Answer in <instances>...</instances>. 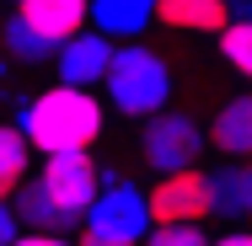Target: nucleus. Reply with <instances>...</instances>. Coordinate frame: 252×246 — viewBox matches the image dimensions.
I'll return each mask as SVG.
<instances>
[{"instance_id": "423d86ee", "label": "nucleus", "mask_w": 252, "mask_h": 246, "mask_svg": "<svg viewBox=\"0 0 252 246\" xmlns=\"http://www.w3.org/2000/svg\"><path fill=\"white\" fill-rule=\"evenodd\" d=\"M151 214H156V225H204V219L215 214V203H209V177H204L199 166H193V171L156 177Z\"/></svg>"}, {"instance_id": "9b49d317", "label": "nucleus", "mask_w": 252, "mask_h": 246, "mask_svg": "<svg viewBox=\"0 0 252 246\" xmlns=\"http://www.w3.org/2000/svg\"><path fill=\"white\" fill-rule=\"evenodd\" d=\"M161 0H92V27L107 38H140L156 22Z\"/></svg>"}, {"instance_id": "20e7f679", "label": "nucleus", "mask_w": 252, "mask_h": 246, "mask_svg": "<svg viewBox=\"0 0 252 246\" xmlns=\"http://www.w3.org/2000/svg\"><path fill=\"white\" fill-rule=\"evenodd\" d=\"M81 230H92V236H102V241L145 246V236L156 230V214H151V193H145L140 182L118 177V171H107V182H102L97 203L86 209V225H81Z\"/></svg>"}, {"instance_id": "dca6fc26", "label": "nucleus", "mask_w": 252, "mask_h": 246, "mask_svg": "<svg viewBox=\"0 0 252 246\" xmlns=\"http://www.w3.org/2000/svg\"><path fill=\"white\" fill-rule=\"evenodd\" d=\"M145 246H215V241L204 236V225H156Z\"/></svg>"}, {"instance_id": "aec40b11", "label": "nucleus", "mask_w": 252, "mask_h": 246, "mask_svg": "<svg viewBox=\"0 0 252 246\" xmlns=\"http://www.w3.org/2000/svg\"><path fill=\"white\" fill-rule=\"evenodd\" d=\"M75 246H124V241H102V236H92V230H81V236H75Z\"/></svg>"}, {"instance_id": "f257e3e1", "label": "nucleus", "mask_w": 252, "mask_h": 246, "mask_svg": "<svg viewBox=\"0 0 252 246\" xmlns=\"http://www.w3.org/2000/svg\"><path fill=\"white\" fill-rule=\"evenodd\" d=\"M102 182H107V171L92 161V150L43 155V166L22 182V193L5 198V203L22 214V225H27V230L70 236V230H81V225H86V209L97 203Z\"/></svg>"}, {"instance_id": "6ab92c4d", "label": "nucleus", "mask_w": 252, "mask_h": 246, "mask_svg": "<svg viewBox=\"0 0 252 246\" xmlns=\"http://www.w3.org/2000/svg\"><path fill=\"white\" fill-rule=\"evenodd\" d=\"M231 22H252V0H231Z\"/></svg>"}, {"instance_id": "7ed1b4c3", "label": "nucleus", "mask_w": 252, "mask_h": 246, "mask_svg": "<svg viewBox=\"0 0 252 246\" xmlns=\"http://www.w3.org/2000/svg\"><path fill=\"white\" fill-rule=\"evenodd\" d=\"M107 107L124 118H156L172 102V64L151 43H118L113 75H107Z\"/></svg>"}, {"instance_id": "9d476101", "label": "nucleus", "mask_w": 252, "mask_h": 246, "mask_svg": "<svg viewBox=\"0 0 252 246\" xmlns=\"http://www.w3.org/2000/svg\"><path fill=\"white\" fill-rule=\"evenodd\" d=\"M156 22L172 32H215L220 38L231 27V0H161Z\"/></svg>"}, {"instance_id": "4468645a", "label": "nucleus", "mask_w": 252, "mask_h": 246, "mask_svg": "<svg viewBox=\"0 0 252 246\" xmlns=\"http://www.w3.org/2000/svg\"><path fill=\"white\" fill-rule=\"evenodd\" d=\"M27 177H32V139H27L16 123H5V129H0V193L16 198Z\"/></svg>"}, {"instance_id": "4be33fe9", "label": "nucleus", "mask_w": 252, "mask_h": 246, "mask_svg": "<svg viewBox=\"0 0 252 246\" xmlns=\"http://www.w3.org/2000/svg\"><path fill=\"white\" fill-rule=\"evenodd\" d=\"M11 5H22V0H11Z\"/></svg>"}, {"instance_id": "ddd939ff", "label": "nucleus", "mask_w": 252, "mask_h": 246, "mask_svg": "<svg viewBox=\"0 0 252 246\" xmlns=\"http://www.w3.org/2000/svg\"><path fill=\"white\" fill-rule=\"evenodd\" d=\"M5 54H11V64H27V70H32V64H54V59H59V43L43 38L27 16L11 11V16H5Z\"/></svg>"}, {"instance_id": "39448f33", "label": "nucleus", "mask_w": 252, "mask_h": 246, "mask_svg": "<svg viewBox=\"0 0 252 246\" xmlns=\"http://www.w3.org/2000/svg\"><path fill=\"white\" fill-rule=\"evenodd\" d=\"M204 139H209V134L199 129V118L166 107V112L145 118V129H140V155H145V166H151L156 177H172V171H193V166H199Z\"/></svg>"}, {"instance_id": "f8f14e48", "label": "nucleus", "mask_w": 252, "mask_h": 246, "mask_svg": "<svg viewBox=\"0 0 252 246\" xmlns=\"http://www.w3.org/2000/svg\"><path fill=\"white\" fill-rule=\"evenodd\" d=\"M209 203H215V219H252L247 166H215L209 171Z\"/></svg>"}, {"instance_id": "2eb2a0df", "label": "nucleus", "mask_w": 252, "mask_h": 246, "mask_svg": "<svg viewBox=\"0 0 252 246\" xmlns=\"http://www.w3.org/2000/svg\"><path fill=\"white\" fill-rule=\"evenodd\" d=\"M220 59L247 81V91H252V22H231L220 32Z\"/></svg>"}, {"instance_id": "f3484780", "label": "nucleus", "mask_w": 252, "mask_h": 246, "mask_svg": "<svg viewBox=\"0 0 252 246\" xmlns=\"http://www.w3.org/2000/svg\"><path fill=\"white\" fill-rule=\"evenodd\" d=\"M16 246H75V241H70V236H54V230H27Z\"/></svg>"}, {"instance_id": "a211bd4d", "label": "nucleus", "mask_w": 252, "mask_h": 246, "mask_svg": "<svg viewBox=\"0 0 252 246\" xmlns=\"http://www.w3.org/2000/svg\"><path fill=\"white\" fill-rule=\"evenodd\" d=\"M215 246H252V230H242V225H236V230H225V236H215Z\"/></svg>"}, {"instance_id": "6e6552de", "label": "nucleus", "mask_w": 252, "mask_h": 246, "mask_svg": "<svg viewBox=\"0 0 252 246\" xmlns=\"http://www.w3.org/2000/svg\"><path fill=\"white\" fill-rule=\"evenodd\" d=\"M16 16H27L54 43H70V38H81L92 27V0H22Z\"/></svg>"}, {"instance_id": "0eeeda50", "label": "nucleus", "mask_w": 252, "mask_h": 246, "mask_svg": "<svg viewBox=\"0 0 252 246\" xmlns=\"http://www.w3.org/2000/svg\"><path fill=\"white\" fill-rule=\"evenodd\" d=\"M113 54H118V43H113L107 32H97V27H86L81 38L59 43L54 75H59V86H86V91H97V86H107V75H113Z\"/></svg>"}, {"instance_id": "f03ea898", "label": "nucleus", "mask_w": 252, "mask_h": 246, "mask_svg": "<svg viewBox=\"0 0 252 246\" xmlns=\"http://www.w3.org/2000/svg\"><path fill=\"white\" fill-rule=\"evenodd\" d=\"M102 118H107V107H102L97 91H86V86H49L32 102H22L16 129L32 139L38 155H70V150H92L102 139Z\"/></svg>"}, {"instance_id": "1a4fd4ad", "label": "nucleus", "mask_w": 252, "mask_h": 246, "mask_svg": "<svg viewBox=\"0 0 252 246\" xmlns=\"http://www.w3.org/2000/svg\"><path fill=\"white\" fill-rule=\"evenodd\" d=\"M209 145L220 150V155L252 161V91L220 102V112L209 118Z\"/></svg>"}, {"instance_id": "412c9836", "label": "nucleus", "mask_w": 252, "mask_h": 246, "mask_svg": "<svg viewBox=\"0 0 252 246\" xmlns=\"http://www.w3.org/2000/svg\"><path fill=\"white\" fill-rule=\"evenodd\" d=\"M247 193H252V161H247Z\"/></svg>"}]
</instances>
